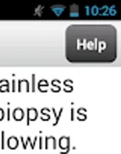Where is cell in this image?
Listing matches in <instances>:
<instances>
[{
    "mask_svg": "<svg viewBox=\"0 0 121 154\" xmlns=\"http://www.w3.org/2000/svg\"><path fill=\"white\" fill-rule=\"evenodd\" d=\"M117 29L110 24H72L65 30V53L72 63H112L117 59Z\"/></svg>",
    "mask_w": 121,
    "mask_h": 154,
    "instance_id": "6da1fadb",
    "label": "cell"
}]
</instances>
